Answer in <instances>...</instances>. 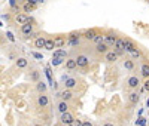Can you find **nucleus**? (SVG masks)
<instances>
[{"instance_id": "nucleus-33", "label": "nucleus", "mask_w": 149, "mask_h": 126, "mask_svg": "<svg viewBox=\"0 0 149 126\" xmlns=\"http://www.w3.org/2000/svg\"><path fill=\"white\" fill-rule=\"evenodd\" d=\"M70 126H82V122H81V120H78V119H74V120H73V123H72Z\"/></svg>"}, {"instance_id": "nucleus-5", "label": "nucleus", "mask_w": 149, "mask_h": 126, "mask_svg": "<svg viewBox=\"0 0 149 126\" xmlns=\"http://www.w3.org/2000/svg\"><path fill=\"white\" fill-rule=\"evenodd\" d=\"M36 103H37V105L39 107H48V104H49V98H48V95L46 94H39L37 95V98H36Z\"/></svg>"}, {"instance_id": "nucleus-13", "label": "nucleus", "mask_w": 149, "mask_h": 126, "mask_svg": "<svg viewBox=\"0 0 149 126\" xmlns=\"http://www.w3.org/2000/svg\"><path fill=\"white\" fill-rule=\"evenodd\" d=\"M95 36H97V31H95L94 28L86 30V31H84V34H82V37H84V39H86V40H94Z\"/></svg>"}, {"instance_id": "nucleus-4", "label": "nucleus", "mask_w": 149, "mask_h": 126, "mask_svg": "<svg viewBox=\"0 0 149 126\" xmlns=\"http://www.w3.org/2000/svg\"><path fill=\"white\" fill-rule=\"evenodd\" d=\"M76 62H78V67L79 68H86V67L90 65V58L86 56V55H84V54H81V55L76 56Z\"/></svg>"}, {"instance_id": "nucleus-2", "label": "nucleus", "mask_w": 149, "mask_h": 126, "mask_svg": "<svg viewBox=\"0 0 149 126\" xmlns=\"http://www.w3.org/2000/svg\"><path fill=\"white\" fill-rule=\"evenodd\" d=\"M81 43V34L79 33H70L69 37H67V45L69 46H79Z\"/></svg>"}, {"instance_id": "nucleus-36", "label": "nucleus", "mask_w": 149, "mask_h": 126, "mask_svg": "<svg viewBox=\"0 0 149 126\" xmlns=\"http://www.w3.org/2000/svg\"><path fill=\"white\" fill-rule=\"evenodd\" d=\"M9 3H10V6L15 8V3H17V2H15V0H9Z\"/></svg>"}, {"instance_id": "nucleus-7", "label": "nucleus", "mask_w": 149, "mask_h": 126, "mask_svg": "<svg viewBox=\"0 0 149 126\" xmlns=\"http://www.w3.org/2000/svg\"><path fill=\"white\" fill-rule=\"evenodd\" d=\"M118 54H116V50L113 49V50H107V52L104 54V61L106 62H115L116 59H118Z\"/></svg>"}, {"instance_id": "nucleus-1", "label": "nucleus", "mask_w": 149, "mask_h": 126, "mask_svg": "<svg viewBox=\"0 0 149 126\" xmlns=\"http://www.w3.org/2000/svg\"><path fill=\"white\" fill-rule=\"evenodd\" d=\"M139 86H140V79L137 77V76H130V77L127 79V87L128 89L136 91Z\"/></svg>"}, {"instance_id": "nucleus-8", "label": "nucleus", "mask_w": 149, "mask_h": 126, "mask_svg": "<svg viewBox=\"0 0 149 126\" xmlns=\"http://www.w3.org/2000/svg\"><path fill=\"white\" fill-rule=\"evenodd\" d=\"M54 42H55V48H64L67 40H66V36H55L54 37Z\"/></svg>"}, {"instance_id": "nucleus-18", "label": "nucleus", "mask_w": 149, "mask_h": 126, "mask_svg": "<svg viewBox=\"0 0 149 126\" xmlns=\"http://www.w3.org/2000/svg\"><path fill=\"white\" fill-rule=\"evenodd\" d=\"M139 99H140L139 92H134V91L130 92V95H128V103H130V104H137Z\"/></svg>"}, {"instance_id": "nucleus-34", "label": "nucleus", "mask_w": 149, "mask_h": 126, "mask_svg": "<svg viewBox=\"0 0 149 126\" xmlns=\"http://www.w3.org/2000/svg\"><path fill=\"white\" fill-rule=\"evenodd\" d=\"M6 36H8V39H9L10 42H15V37H14V34H12V33H8Z\"/></svg>"}, {"instance_id": "nucleus-27", "label": "nucleus", "mask_w": 149, "mask_h": 126, "mask_svg": "<svg viewBox=\"0 0 149 126\" xmlns=\"http://www.w3.org/2000/svg\"><path fill=\"white\" fill-rule=\"evenodd\" d=\"M36 89H37V92H39V94H45L46 92V85L43 82H37L36 83Z\"/></svg>"}, {"instance_id": "nucleus-25", "label": "nucleus", "mask_w": 149, "mask_h": 126, "mask_svg": "<svg viewBox=\"0 0 149 126\" xmlns=\"http://www.w3.org/2000/svg\"><path fill=\"white\" fill-rule=\"evenodd\" d=\"M130 54V56L133 58V59H140L142 58V50L139 49V48H136L134 50H131V52H128Z\"/></svg>"}, {"instance_id": "nucleus-32", "label": "nucleus", "mask_w": 149, "mask_h": 126, "mask_svg": "<svg viewBox=\"0 0 149 126\" xmlns=\"http://www.w3.org/2000/svg\"><path fill=\"white\" fill-rule=\"evenodd\" d=\"M143 89H145L146 92H149V79H145V82H143Z\"/></svg>"}, {"instance_id": "nucleus-29", "label": "nucleus", "mask_w": 149, "mask_h": 126, "mask_svg": "<svg viewBox=\"0 0 149 126\" xmlns=\"http://www.w3.org/2000/svg\"><path fill=\"white\" fill-rule=\"evenodd\" d=\"M95 45H98V43H103L104 42V34H102V33H97V36L94 37V40H93Z\"/></svg>"}, {"instance_id": "nucleus-23", "label": "nucleus", "mask_w": 149, "mask_h": 126, "mask_svg": "<svg viewBox=\"0 0 149 126\" xmlns=\"http://www.w3.org/2000/svg\"><path fill=\"white\" fill-rule=\"evenodd\" d=\"M39 77H40L39 70H31V71H30V80H31V82H34V83L40 82V80H39Z\"/></svg>"}, {"instance_id": "nucleus-30", "label": "nucleus", "mask_w": 149, "mask_h": 126, "mask_svg": "<svg viewBox=\"0 0 149 126\" xmlns=\"http://www.w3.org/2000/svg\"><path fill=\"white\" fill-rule=\"evenodd\" d=\"M66 62V58H52V65H60Z\"/></svg>"}, {"instance_id": "nucleus-14", "label": "nucleus", "mask_w": 149, "mask_h": 126, "mask_svg": "<svg viewBox=\"0 0 149 126\" xmlns=\"http://www.w3.org/2000/svg\"><path fill=\"white\" fill-rule=\"evenodd\" d=\"M116 39H118V37H116L115 34H112V33L104 34V43H107L109 46H113V45H115V42H116Z\"/></svg>"}, {"instance_id": "nucleus-12", "label": "nucleus", "mask_w": 149, "mask_h": 126, "mask_svg": "<svg viewBox=\"0 0 149 126\" xmlns=\"http://www.w3.org/2000/svg\"><path fill=\"white\" fill-rule=\"evenodd\" d=\"M109 50V45L107 43H98V45H95V52L97 54H102V55H104L106 52Z\"/></svg>"}, {"instance_id": "nucleus-40", "label": "nucleus", "mask_w": 149, "mask_h": 126, "mask_svg": "<svg viewBox=\"0 0 149 126\" xmlns=\"http://www.w3.org/2000/svg\"><path fill=\"white\" fill-rule=\"evenodd\" d=\"M33 126H42V125H33Z\"/></svg>"}, {"instance_id": "nucleus-19", "label": "nucleus", "mask_w": 149, "mask_h": 126, "mask_svg": "<svg viewBox=\"0 0 149 126\" xmlns=\"http://www.w3.org/2000/svg\"><path fill=\"white\" fill-rule=\"evenodd\" d=\"M45 45H46L45 37H36L34 39V48L36 49H42V48H45Z\"/></svg>"}, {"instance_id": "nucleus-39", "label": "nucleus", "mask_w": 149, "mask_h": 126, "mask_svg": "<svg viewBox=\"0 0 149 126\" xmlns=\"http://www.w3.org/2000/svg\"><path fill=\"white\" fill-rule=\"evenodd\" d=\"M146 107H149V98H148V101H146Z\"/></svg>"}, {"instance_id": "nucleus-38", "label": "nucleus", "mask_w": 149, "mask_h": 126, "mask_svg": "<svg viewBox=\"0 0 149 126\" xmlns=\"http://www.w3.org/2000/svg\"><path fill=\"white\" fill-rule=\"evenodd\" d=\"M37 2H39V3H45V2H46V0H37Z\"/></svg>"}, {"instance_id": "nucleus-11", "label": "nucleus", "mask_w": 149, "mask_h": 126, "mask_svg": "<svg viewBox=\"0 0 149 126\" xmlns=\"http://www.w3.org/2000/svg\"><path fill=\"white\" fill-rule=\"evenodd\" d=\"M58 96L61 99H64V101H70L73 98V92H72V89H64V91H61L58 94Z\"/></svg>"}, {"instance_id": "nucleus-31", "label": "nucleus", "mask_w": 149, "mask_h": 126, "mask_svg": "<svg viewBox=\"0 0 149 126\" xmlns=\"http://www.w3.org/2000/svg\"><path fill=\"white\" fill-rule=\"evenodd\" d=\"M31 56H34L37 61H42L43 59V56H42V54H39V52H31Z\"/></svg>"}, {"instance_id": "nucleus-17", "label": "nucleus", "mask_w": 149, "mask_h": 126, "mask_svg": "<svg viewBox=\"0 0 149 126\" xmlns=\"http://www.w3.org/2000/svg\"><path fill=\"white\" fill-rule=\"evenodd\" d=\"M15 65H17L18 68H26V67L29 65V61H27V58L19 56V58H17V61H15Z\"/></svg>"}, {"instance_id": "nucleus-16", "label": "nucleus", "mask_w": 149, "mask_h": 126, "mask_svg": "<svg viewBox=\"0 0 149 126\" xmlns=\"http://www.w3.org/2000/svg\"><path fill=\"white\" fill-rule=\"evenodd\" d=\"M113 49L116 50H125V39H121V37H118L115 45H113Z\"/></svg>"}, {"instance_id": "nucleus-20", "label": "nucleus", "mask_w": 149, "mask_h": 126, "mask_svg": "<svg viewBox=\"0 0 149 126\" xmlns=\"http://www.w3.org/2000/svg\"><path fill=\"white\" fill-rule=\"evenodd\" d=\"M140 74L145 79H149V62H143L140 65Z\"/></svg>"}, {"instance_id": "nucleus-3", "label": "nucleus", "mask_w": 149, "mask_h": 126, "mask_svg": "<svg viewBox=\"0 0 149 126\" xmlns=\"http://www.w3.org/2000/svg\"><path fill=\"white\" fill-rule=\"evenodd\" d=\"M73 120H74V116L72 114L70 111H66V113H63V114L60 116V122L63 125H66V126H70L73 123Z\"/></svg>"}, {"instance_id": "nucleus-6", "label": "nucleus", "mask_w": 149, "mask_h": 126, "mask_svg": "<svg viewBox=\"0 0 149 126\" xmlns=\"http://www.w3.org/2000/svg\"><path fill=\"white\" fill-rule=\"evenodd\" d=\"M33 30H34V27H33V24H31L30 21L21 25V33H22L24 36H31V34H33Z\"/></svg>"}, {"instance_id": "nucleus-15", "label": "nucleus", "mask_w": 149, "mask_h": 126, "mask_svg": "<svg viewBox=\"0 0 149 126\" xmlns=\"http://www.w3.org/2000/svg\"><path fill=\"white\" fill-rule=\"evenodd\" d=\"M30 21V18L26 15V14H18V15H15V24H26V22H29Z\"/></svg>"}, {"instance_id": "nucleus-9", "label": "nucleus", "mask_w": 149, "mask_h": 126, "mask_svg": "<svg viewBox=\"0 0 149 126\" xmlns=\"http://www.w3.org/2000/svg\"><path fill=\"white\" fill-rule=\"evenodd\" d=\"M57 110H58V113H60V114H63V113L69 111V104H67V101L61 99L60 103L57 104Z\"/></svg>"}, {"instance_id": "nucleus-35", "label": "nucleus", "mask_w": 149, "mask_h": 126, "mask_svg": "<svg viewBox=\"0 0 149 126\" xmlns=\"http://www.w3.org/2000/svg\"><path fill=\"white\" fill-rule=\"evenodd\" d=\"M82 126H93V123L90 120H85V122H82Z\"/></svg>"}, {"instance_id": "nucleus-21", "label": "nucleus", "mask_w": 149, "mask_h": 126, "mask_svg": "<svg viewBox=\"0 0 149 126\" xmlns=\"http://www.w3.org/2000/svg\"><path fill=\"white\" fill-rule=\"evenodd\" d=\"M66 56H67V52L63 48H58L57 50L52 52V58H66Z\"/></svg>"}, {"instance_id": "nucleus-24", "label": "nucleus", "mask_w": 149, "mask_h": 126, "mask_svg": "<svg viewBox=\"0 0 149 126\" xmlns=\"http://www.w3.org/2000/svg\"><path fill=\"white\" fill-rule=\"evenodd\" d=\"M136 48L137 46L134 45V42L131 39H125V52H131V50H134Z\"/></svg>"}, {"instance_id": "nucleus-28", "label": "nucleus", "mask_w": 149, "mask_h": 126, "mask_svg": "<svg viewBox=\"0 0 149 126\" xmlns=\"http://www.w3.org/2000/svg\"><path fill=\"white\" fill-rule=\"evenodd\" d=\"M54 48H55V42H54V39H46L45 49H46V50H54Z\"/></svg>"}, {"instance_id": "nucleus-26", "label": "nucleus", "mask_w": 149, "mask_h": 126, "mask_svg": "<svg viewBox=\"0 0 149 126\" xmlns=\"http://www.w3.org/2000/svg\"><path fill=\"white\" fill-rule=\"evenodd\" d=\"M122 65L125 67L127 70H130V71H133L134 70V62H133V59H124V62H122Z\"/></svg>"}, {"instance_id": "nucleus-37", "label": "nucleus", "mask_w": 149, "mask_h": 126, "mask_svg": "<svg viewBox=\"0 0 149 126\" xmlns=\"http://www.w3.org/2000/svg\"><path fill=\"white\" fill-rule=\"evenodd\" d=\"M102 126H115V125H113V123H103Z\"/></svg>"}, {"instance_id": "nucleus-22", "label": "nucleus", "mask_w": 149, "mask_h": 126, "mask_svg": "<svg viewBox=\"0 0 149 126\" xmlns=\"http://www.w3.org/2000/svg\"><path fill=\"white\" fill-rule=\"evenodd\" d=\"M78 86V83H76V80H74V79H66L64 80V87H66V89H73V87H76Z\"/></svg>"}, {"instance_id": "nucleus-10", "label": "nucleus", "mask_w": 149, "mask_h": 126, "mask_svg": "<svg viewBox=\"0 0 149 126\" xmlns=\"http://www.w3.org/2000/svg\"><path fill=\"white\" fill-rule=\"evenodd\" d=\"M64 64H66V68H67L69 71H72V70H74V68L78 67V62H76V58H67V59H66V62H64Z\"/></svg>"}]
</instances>
